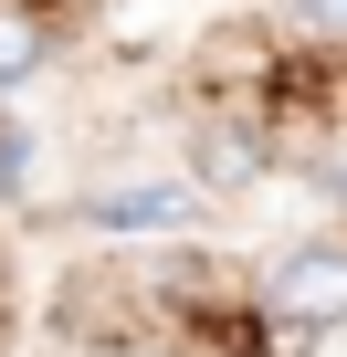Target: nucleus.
Segmentation results:
<instances>
[{
	"label": "nucleus",
	"mask_w": 347,
	"mask_h": 357,
	"mask_svg": "<svg viewBox=\"0 0 347 357\" xmlns=\"http://www.w3.org/2000/svg\"><path fill=\"white\" fill-rule=\"evenodd\" d=\"M263 326L284 336H337L347 326V242H295L263 273Z\"/></svg>",
	"instance_id": "nucleus-1"
},
{
	"label": "nucleus",
	"mask_w": 347,
	"mask_h": 357,
	"mask_svg": "<svg viewBox=\"0 0 347 357\" xmlns=\"http://www.w3.org/2000/svg\"><path fill=\"white\" fill-rule=\"evenodd\" d=\"M190 178H126V190H95L84 200V221L95 231H168V221H190Z\"/></svg>",
	"instance_id": "nucleus-2"
},
{
	"label": "nucleus",
	"mask_w": 347,
	"mask_h": 357,
	"mask_svg": "<svg viewBox=\"0 0 347 357\" xmlns=\"http://www.w3.org/2000/svg\"><path fill=\"white\" fill-rule=\"evenodd\" d=\"M43 53H53V32H43L32 11H11V0H0V95H22V84L43 74Z\"/></svg>",
	"instance_id": "nucleus-3"
},
{
	"label": "nucleus",
	"mask_w": 347,
	"mask_h": 357,
	"mask_svg": "<svg viewBox=\"0 0 347 357\" xmlns=\"http://www.w3.org/2000/svg\"><path fill=\"white\" fill-rule=\"evenodd\" d=\"M200 178H211V190L253 178V137H242V126H211V137H200ZM200 178H190V190H200Z\"/></svg>",
	"instance_id": "nucleus-4"
},
{
	"label": "nucleus",
	"mask_w": 347,
	"mask_h": 357,
	"mask_svg": "<svg viewBox=\"0 0 347 357\" xmlns=\"http://www.w3.org/2000/svg\"><path fill=\"white\" fill-rule=\"evenodd\" d=\"M295 22L326 32V43H347V0H295Z\"/></svg>",
	"instance_id": "nucleus-5"
},
{
	"label": "nucleus",
	"mask_w": 347,
	"mask_h": 357,
	"mask_svg": "<svg viewBox=\"0 0 347 357\" xmlns=\"http://www.w3.org/2000/svg\"><path fill=\"white\" fill-rule=\"evenodd\" d=\"M22 158H32V137H22V126H0V190H22Z\"/></svg>",
	"instance_id": "nucleus-6"
}]
</instances>
